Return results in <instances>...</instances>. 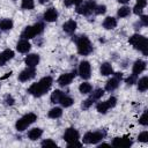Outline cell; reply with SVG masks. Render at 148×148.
Here are the masks:
<instances>
[{"label": "cell", "mask_w": 148, "mask_h": 148, "mask_svg": "<svg viewBox=\"0 0 148 148\" xmlns=\"http://www.w3.org/2000/svg\"><path fill=\"white\" fill-rule=\"evenodd\" d=\"M52 83H53V79L51 76H44L38 82L32 83L28 88V92L30 95H32L34 97H40L49 91Z\"/></svg>", "instance_id": "cell-1"}, {"label": "cell", "mask_w": 148, "mask_h": 148, "mask_svg": "<svg viewBox=\"0 0 148 148\" xmlns=\"http://www.w3.org/2000/svg\"><path fill=\"white\" fill-rule=\"evenodd\" d=\"M128 43L132 44L135 50L141 51L143 53V56H148V40L146 37H143L139 34H134L133 36L130 37Z\"/></svg>", "instance_id": "cell-2"}, {"label": "cell", "mask_w": 148, "mask_h": 148, "mask_svg": "<svg viewBox=\"0 0 148 148\" xmlns=\"http://www.w3.org/2000/svg\"><path fill=\"white\" fill-rule=\"evenodd\" d=\"M44 30V24L42 22H37L34 25H28L24 28V30L21 32V38L22 39H31L35 36L42 34Z\"/></svg>", "instance_id": "cell-3"}, {"label": "cell", "mask_w": 148, "mask_h": 148, "mask_svg": "<svg viewBox=\"0 0 148 148\" xmlns=\"http://www.w3.org/2000/svg\"><path fill=\"white\" fill-rule=\"evenodd\" d=\"M37 120V116L32 112H29L27 114H24L23 117H21L16 124H15V128L18 131V132H23L25 128H28L31 124H34L35 121Z\"/></svg>", "instance_id": "cell-4"}, {"label": "cell", "mask_w": 148, "mask_h": 148, "mask_svg": "<svg viewBox=\"0 0 148 148\" xmlns=\"http://www.w3.org/2000/svg\"><path fill=\"white\" fill-rule=\"evenodd\" d=\"M76 47L81 56H88L92 52V45L87 36H80L76 39Z\"/></svg>", "instance_id": "cell-5"}, {"label": "cell", "mask_w": 148, "mask_h": 148, "mask_svg": "<svg viewBox=\"0 0 148 148\" xmlns=\"http://www.w3.org/2000/svg\"><path fill=\"white\" fill-rule=\"evenodd\" d=\"M105 136V133L102 131H95V132H87L83 135V143L87 145H96L99 141H102Z\"/></svg>", "instance_id": "cell-6"}, {"label": "cell", "mask_w": 148, "mask_h": 148, "mask_svg": "<svg viewBox=\"0 0 148 148\" xmlns=\"http://www.w3.org/2000/svg\"><path fill=\"white\" fill-rule=\"evenodd\" d=\"M95 7H96L95 0H88V1L82 2L81 5L76 6V13L80 15L88 16V15L92 14V12L95 10Z\"/></svg>", "instance_id": "cell-7"}, {"label": "cell", "mask_w": 148, "mask_h": 148, "mask_svg": "<svg viewBox=\"0 0 148 148\" xmlns=\"http://www.w3.org/2000/svg\"><path fill=\"white\" fill-rule=\"evenodd\" d=\"M79 75L83 79V80H88L91 75V66H90V62L87 61V60H82L79 65Z\"/></svg>", "instance_id": "cell-8"}, {"label": "cell", "mask_w": 148, "mask_h": 148, "mask_svg": "<svg viewBox=\"0 0 148 148\" xmlns=\"http://www.w3.org/2000/svg\"><path fill=\"white\" fill-rule=\"evenodd\" d=\"M36 76V69L35 67H27L18 74V80L21 82H27Z\"/></svg>", "instance_id": "cell-9"}, {"label": "cell", "mask_w": 148, "mask_h": 148, "mask_svg": "<svg viewBox=\"0 0 148 148\" xmlns=\"http://www.w3.org/2000/svg\"><path fill=\"white\" fill-rule=\"evenodd\" d=\"M62 138H64V140H65L67 143H69V142H73V141L79 140L80 134H79L77 130H75V128H73V127H68V128L65 131Z\"/></svg>", "instance_id": "cell-10"}, {"label": "cell", "mask_w": 148, "mask_h": 148, "mask_svg": "<svg viewBox=\"0 0 148 148\" xmlns=\"http://www.w3.org/2000/svg\"><path fill=\"white\" fill-rule=\"evenodd\" d=\"M43 18L46 22H54V21H57V18H58V12H57V9L53 8V7L47 8L44 12V14H43Z\"/></svg>", "instance_id": "cell-11"}, {"label": "cell", "mask_w": 148, "mask_h": 148, "mask_svg": "<svg viewBox=\"0 0 148 148\" xmlns=\"http://www.w3.org/2000/svg\"><path fill=\"white\" fill-rule=\"evenodd\" d=\"M74 77H75V72H72V73H64V74H61V75L59 76L58 83H59V86H61V87L68 86V84L73 81Z\"/></svg>", "instance_id": "cell-12"}, {"label": "cell", "mask_w": 148, "mask_h": 148, "mask_svg": "<svg viewBox=\"0 0 148 148\" xmlns=\"http://www.w3.org/2000/svg\"><path fill=\"white\" fill-rule=\"evenodd\" d=\"M39 60H40V58H39L38 54H36V53H30V54H28V56L25 57L24 62H25L27 67H36V66L39 64Z\"/></svg>", "instance_id": "cell-13"}, {"label": "cell", "mask_w": 148, "mask_h": 148, "mask_svg": "<svg viewBox=\"0 0 148 148\" xmlns=\"http://www.w3.org/2000/svg\"><path fill=\"white\" fill-rule=\"evenodd\" d=\"M146 67H147V62L145 61V60H141V59H138L134 64H133V67H132V72H133V74H135V75H139V74H141L145 69H146Z\"/></svg>", "instance_id": "cell-14"}, {"label": "cell", "mask_w": 148, "mask_h": 148, "mask_svg": "<svg viewBox=\"0 0 148 148\" xmlns=\"http://www.w3.org/2000/svg\"><path fill=\"white\" fill-rule=\"evenodd\" d=\"M30 49H31V45L28 42V39H22L21 38V40H18L17 44H16V50L20 53H27V52L30 51Z\"/></svg>", "instance_id": "cell-15"}, {"label": "cell", "mask_w": 148, "mask_h": 148, "mask_svg": "<svg viewBox=\"0 0 148 148\" xmlns=\"http://www.w3.org/2000/svg\"><path fill=\"white\" fill-rule=\"evenodd\" d=\"M132 140L128 138H114L112 140V146L116 147H130L132 146Z\"/></svg>", "instance_id": "cell-16"}, {"label": "cell", "mask_w": 148, "mask_h": 148, "mask_svg": "<svg viewBox=\"0 0 148 148\" xmlns=\"http://www.w3.org/2000/svg\"><path fill=\"white\" fill-rule=\"evenodd\" d=\"M76 28H77V24H76V22H75L74 20H68V21H66V22L62 24V30H64L65 32H67V34H73V32H75Z\"/></svg>", "instance_id": "cell-17"}, {"label": "cell", "mask_w": 148, "mask_h": 148, "mask_svg": "<svg viewBox=\"0 0 148 148\" xmlns=\"http://www.w3.org/2000/svg\"><path fill=\"white\" fill-rule=\"evenodd\" d=\"M119 83H120V80L113 76V77H111L110 80L106 81V83H105V90L106 91H113V90H116L119 87Z\"/></svg>", "instance_id": "cell-18"}, {"label": "cell", "mask_w": 148, "mask_h": 148, "mask_svg": "<svg viewBox=\"0 0 148 148\" xmlns=\"http://www.w3.org/2000/svg\"><path fill=\"white\" fill-rule=\"evenodd\" d=\"M102 24H103V28L104 29L111 30V29H114L117 27V20L114 17H112V16H108V17L104 18V21H103Z\"/></svg>", "instance_id": "cell-19"}, {"label": "cell", "mask_w": 148, "mask_h": 148, "mask_svg": "<svg viewBox=\"0 0 148 148\" xmlns=\"http://www.w3.org/2000/svg\"><path fill=\"white\" fill-rule=\"evenodd\" d=\"M99 72L103 76H109V75H112L113 74V68L111 66L110 62H103L101 65V68H99Z\"/></svg>", "instance_id": "cell-20"}, {"label": "cell", "mask_w": 148, "mask_h": 148, "mask_svg": "<svg viewBox=\"0 0 148 148\" xmlns=\"http://www.w3.org/2000/svg\"><path fill=\"white\" fill-rule=\"evenodd\" d=\"M43 135V130L42 128H38V127H35V128H31L29 132H28V138L32 141L39 139L40 136Z\"/></svg>", "instance_id": "cell-21"}, {"label": "cell", "mask_w": 148, "mask_h": 148, "mask_svg": "<svg viewBox=\"0 0 148 148\" xmlns=\"http://www.w3.org/2000/svg\"><path fill=\"white\" fill-rule=\"evenodd\" d=\"M13 25H14V23H13V21L10 18H2V20H0V30H2V31L10 30L13 28Z\"/></svg>", "instance_id": "cell-22"}, {"label": "cell", "mask_w": 148, "mask_h": 148, "mask_svg": "<svg viewBox=\"0 0 148 148\" xmlns=\"http://www.w3.org/2000/svg\"><path fill=\"white\" fill-rule=\"evenodd\" d=\"M62 95H64V92H62L61 90H59V89L53 90L52 94H51V96H50L51 103H52V104H57V103H59V102H60V98L62 97Z\"/></svg>", "instance_id": "cell-23"}, {"label": "cell", "mask_w": 148, "mask_h": 148, "mask_svg": "<svg viewBox=\"0 0 148 148\" xmlns=\"http://www.w3.org/2000/svg\"><path fill=\"white\" fill-rule=\"evenodd\" d=\"M59 103L61 104L62 108H69V106H72V105L74 104V99H73L71 96L64 94L62 97L60 98V102H59Z\"/></svg>", "instance_id": "cell-24"}, {"label": "cell", "mask_w": 148, "mask_h": 148, "mask_svg": "<svg viewBox=\"0 0 148 148\" xmlns=\"http://www.w3.org/2000/svg\"><path fill=\"white\" fill-rule=\"evenodd\" d=\"M47 116L52 119H57V118H60L62 116V109L61 108H58V106H54L52 109H50Z\"/></svg>", "instance_id": "cell-25"}, {"label": "cell", "mask_w": 148, "mask_h": 148, "mask_svg": "<svg viewBox=\"0 0 148 148\" xmlns=\"http://www.w3.org/2000/svg\"><path fill=\"white\" fill-rule=\"evenodd\" d=\"M91 90H92V86H91L89 82H82V83L79 86V91H80L82 95L90 94Z\"/></svg>", "instance_id": "cell-26"}, {"label": "cell", "mask_w": 148, "mask_h": 148, "mask_svg": "<svg viewBox=\"0 0 148 148\" xmlns=\"http://www.w3.org/2000/svg\"><path fill=\"white\" fill-rule=\"evenodd\" d=\"M136 83H138V90L146 91L148 89V77L147 76H142L139 81H136Z\"/></svg>", "instance_id": "cell-27"}, {"label": "cell", "mask_w": 148, "mask_h": 148, "mask_svg": "<svg viewBox=\"0 0 148 148\" xmlns=\"http://www.w3.org/2000/svg\"><path fill=\"white\" fill-rule=\"evenodd\" d=\"M130 14H131V8H130L128 6H123V7H120V8L118 9V12H117L118 17H127Z\"/></svg>", "instance_id": "cell-28"}, {"label": "cell", "mask_w": 148, "mask_h": 148, "mask_svg": "<svg viewBox=\"0 0 148 148\" xmlns=\"http://www.w3.org/2000/svg\"><path fill=\"white\" fill-rule=\"evenodd\" d=\"M109 109H110V108H109L106 101H105V102H99V103L96 104V110H97L99 113H103V114H104V113L108 112Z\"/></svg>", "instance_id": "cell-29"}, {"label": "cell", "mask_w": 148, "mask_h": 148, "mask_svg": "<svg viewBox=\"0 0 148 148\" xmlns=\"http://www.w3.org/2000/svg\"><path fill=\"white\" fill-rule=\"evenodd\" d=\"M21 7H22V9L31 10V9H34V7H35V1H34V0H22Z\"/></svg>", "instance_id": "cell-30"}, {"label": "cell", "mask_w": 148, "mask_h": 148, "mask_svg": "<svg viewBox=\"0 0 148 148\" xmlns=\"http://www.w3.org/2000/svg\"><path fill=\"white\" fill-rule=\"evenodd\" d=\"M91 91H92V92H91V95H90V98H92L94 101L99 99V98L104 95V89H102V88H97V89L91 90Z\"/></svg>", "instance_id": "cell-31"}, {"label": "cell", "mask_w": 148, "mask_h": 148, "mask_svg": "<svg viewBox=\"0 0 148 148\" xmlns=\"http://www.w3.org/2000/svg\"><path fill=\"white\" fill-rule=\"evenodd\" d=\"M1 53H2L3 58L6 59V61H8V60L13 59V58H14V56H15L14 51H13V50H10V49H6V50H5V51H2Z\"/></svg>", "instance_id": "cell-32"}, {"label": "cell", "mask_w": 148, "mask_h": 148, "mask_svg": "<svg viewBox=\"0 0 148 148\" xmlns=\"http://www.w3.org/2000/svg\"><path fill=\"white\" fill-rule=\"evenodd\" d=\"M105 12H106V6H105V5H96L95 10H94V13H95L96 15H102V14H104Z\"/></svg>", "instance_id": "cell-33"}, {"label": "cell", "mask_w": 148, "mask_h": 148, "mask_svg": "<svg viewBox=\"0 0 148 148\" xmlns=\"http://www.w3.org/2000/svg\"><path fill=\"white\" fill-rule=\"evenodd\" d=\"M92 104H94V99L89 97V98H87V99H84V101L82 102L81 108H82L83 110H88V109H89V108H90Z\"/></svg>", "instance_id": "cell-34"}, {"label": "cell", "mask_w": 148, "mask_h": 148, "mask_svg": "<svg viewBox=\"0 0 148 148\" xmlns=\"http://www.w3.org/2000/svg\"><path fill=\"white\" fill-rule=\"evenodd\" d=\"M136 81H138V75H135V74H133V73L125 80L126 84H128V86H132V84L136 83Z\"/></svg>", "instance_id": "cell-35"}, {"label": "cell", "mask_w": 148, "mask_h": 148, "mask_svg": "<svg viewBox=\"0 0 148 148\" xmlns=\"http://www.w3.org/2000/svg\"><path fill=\"white\" fill-rule=\"evenodd\" d=\"M3 102H5V104H6L7 106H12V105H14L15 99H14V97H13L12 95H6Z\"/></svg>", "instance_id": "cell-36"}, {"label": "cell", "mask_w": 148, "mask_h": 148, "mask_svg": "<svg viewBox=\"0 0 148 148\" xmlns=\"http://www.w3.org/2000/svg\"><path fill=\"white\" fill-rule=\"evenodd\" d=\"M138 140H139L140 142H143V143L148 142V132H147V131L141 132V133L139 134V136H138Z\"/></svg>", "instance_id": "cell-37"}, {"label": "cell", "mask_w": 148, "mask_h": 148, "mask_svg": "<svg viewBox=\"0 0 148 148\" xmlns=\"http://www.w3.org/2000/svg\"><path fill=\"white\" fill-rule=\"evenodd\" d=\"M40 145H42L43 147H57V143H56L53 140H51V139H46V140L42 141Z\"/></svg>", "instance_id": "cell-38"}, {"label": "cell", "mask_w": 148, "mask_h": 148, "mask_svg": "<svg viewBox=\"0 0 148 148\" xmlns=\"http://www.w3.org/2000/svg\"><path fill=\"white\" fill-rule=\"evenodd\" d=\"M106 103H108L109 108H114V106L117 105V98H116L114 96H111V97H109V98H108Z\"/></svg>", "instance_id": "cell-39"}, {"label": "cell", "mask_w": 148, "mask_h": 148, "mask_svg": "<svg viewBox=\"0 0 148 148\" xmlns=\"http://www.w3.org/2000/svg\"><path fill=\"white\" fill-rule=\"evenodd\" d=\"M139 124H141L142 126H147V125H148V121H147V111H145V112L142 113V116L140 117Z\"/></svg>", "instance_id": "cell-40"}, {"label": "cell", "mask_w": 148, "mask_h": 148, "mask_svg": "<svg viewBox=\"0 0 148 148\" xmlns=\"http://www.w3.org/2000/svg\"><path fill=\"white\" fill-rule=\"evenodd\" d=\"M133 13H134L135 15L141 16V15H142V13H143V8H142V7H140V6H138V5H135V6L133 7Z\"/></svg>", "instance_id": "cell-41"}, {"label": "cell", "mask_w": 148, "mask_h": 148, "mask_svg": "<svg viewBox=\"0 0 148 148\" xmlns=\"http://www.w3.org/2000/svg\"><path fill=\"white\" fill-rule=\"evenodd\" d=\"M67 147H68V148H72V147H82V143L76 140V141H73V142L67 143Z\"/></svg>", "instance_id": "cell-42"}, {"label": "cell", "mask_w": 148, "mask_h": 148, "mask_svg": "<svg viewBox=\"0 0 148 148\" xmlns=\"http://www.w3.org/2000/svg\"><path fill=\"white\" fill-rule=\"evenodd\" d=\"M140 22L142 23L143 27H147V25H148V16H147V15H141Z\"/></svg>", "instance_id": "cell-43"}, {"label": "cell", "mask_w": 148, "mask_h": 148, "mask_svg": "<svg viewBox=\"0 0 148 148\" xmlns=\"http://www.w3.org/2000/svg\"><path fill=\"white\" fill-rule=\"evenodd\" d=\"M135 5H138V6L142 7V8H145V7L147 6V0H138Z\"/></svg>", "instance_id": "cell-44"}, {"label": "cell", "mask_w": 148, "mask_h": 148, "mask_svg": "<svg viewBox=\"0 0 148 148\" xmlns=\"http://www.w3.org/2000/svg\"><path fill=\"white\" fill-rule=\"evenodd\" d=\"M5 64H6V59L3 58L2 53H0V66H3Z\"/></svg>", "instance_id": "cell-45"}, {"label": "cell", "mask_w": 148, "mask_h": 148, "mask_svg": "<svg viewBox=\"0 0 148 148\" xmlns=\"http://www.w3.org/2000/svg\"><path fill=\"white\" fill-rule=\"evenodd\" d=\"M64 5L66 7H71L73 5V2H72V0H64Z\"/></svg>", "instance_id": "cell-46"}, {"label": "cell", "mask_w": 148, "mask_h": 148, "mask_svg": "<svg viewBox=\"0 0 148 148\" xmlns=\"http://www.w3.org/2000/svg\"><path fill=\"white\" fill-rule=\"evenodd\" d=\"M113 76L114 77H117V79H119V80H121L123 79V73H113Z\"/></svg>", "instance_id": "cell-47"}, {"label": "cell", "mask_w": 148, "mask_h": 148, "mask_svg": "<svg viewBox=\"0 0 148 148\" xmlns=\"http://www.w3.org/2000/svg\"><path fill=\"white\" fill-rule=\"evenodd\" d=\"M72 2H73V5L79 6V5H81V3L83 2V0H72Z\"/></svg>", "instance_id": "cell-48"}, {"label": "cell", "mask_w": 148, "mask_h": 148, "mask_svg": "<svg viewBox=\"0 0 148 148\" xmlns=\"http://www.w3.org/2000/svg\"><path fill=\"white\" fill-rule=\"evenodd\" d=\"M117 1H118L119 3H127L130 0H117Z\"/></svg>", "instance_id": "cell-49"}, {"label": "cell", "mask_w": 148, "mask_h": 148, "mask_svg": "<svg viewBox=\"0 0 148 148\" xmlns=\"http://www.w3.org/2000/svg\"><path fill=\"white\" fill-rule=\"evenodd\" d=\"M39 1V3H42V5H44V3H46L49 0H38Z\"/></svg>", "instance_id": "cell-50"}, {"label": "cell", "mask_w": 148, "mask_h": 148, "mask_svg": "<svg viewBox=\"0 0 148 148\" xmlns=\"http://www.w3.org/2000/svg\"><path fill=\"white\" fill-rule=\"evenodd\" d=\"M102 146H110V143H105V142H102V143H101L98 147H102Z\"/></svg>", "instance_id": "cell-51"}]
</instances>
